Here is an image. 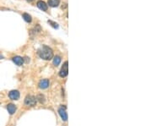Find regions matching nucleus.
Listing matches in <instances>:
<instances>
[{"instance_id": "nucleus-4", "label": "nucleus", "mask_w": 152, "mask_h": 126, "mask_svg": "<svg viewBox=\"0 0 152 126\" xmlns=\"http://www.w3.org/2000/svg\"><path fill=\"white\" fill-rule=\"evenodd\" d=\"M58 113L64 121H67L68 115H67V113H66V107H64V106L61 107V108L58 109Z\"/></svg>"}, {"instance_id": "nucleus-14", "label": "nucleus", "mask_w": 152, "mask_h": 126, "mask_svg": "<svg viewBox=\"0 0 152 126\" xmlns=\"http://www.w3.org/2000/svg\"><path fill=\"white\" fill-rule=\"evenodd\" d=\"M47 22H48V24H50L52 27H54V28H58V23H56V22H53L52 21V20H48Z\"/></svg>"}, {"instance_id": "nucleus-11", "label": "nucleus", "mask_w": 152, "mask_h": 126, "mask_svg": "<svg viewBox=\"0 0 152 126\" xmlns=\"http://www.w3.org/2000/svg\"><path fill=\"white\" fill-rule=\"evenodd\" d=\"M22 17H23L24 20H25L26 22H28V23H30V22H31V20H32L31 16H30V15H29V14L24 13V14H23V15H22Z\"/></svg>"}, {"instance_id": "nucleus-7", "label": "nucleus", "mask_w": 152, "mask_h": 126, "mask_svg": "<svg viewBox=\"0 0 152 126\" xmlns=\"http://www.w3.org/2000/svg\"><path fill=\"white\" fill-rule=\"evenodd\" d=\"M36 5H37V7H38V8H40L41 10H42V11H47V4L44 1L39 0V1L37 2Z\"/></svg>"}, {"instance_id": "nucleus-13", "label": "nucleus", "mask_w": 152, "mask_h": 126, "mask_svg": "<svg viewBox=\"0 0 152 126\" xmlns=\"http://www.w3.org/2000/svg\"><path fill=\"white\" fill-rule=\"evenodd\" d=\"M60 62H61V58H60V57H59V56L54 57V58H53V64L55 65V66H58V65H59Z\"/></svg>"}, {"instance_id": "nucleus-3", "label": "nucleus", "mask_w": 152, "mask_h": 126, "mask_svg": "<svg viewBox=\"0 0 152 126\" xmlns=\"http://www.w3.org/2000/svg\"><path fill=\"white\" fill-rule=\"evenodd\" d=\"M68 73H69V66H68V61H66L65 63H64V65H63L60 72H59V76L64 78V77L67 76Z\"/></svg>"}, {"instance_id": "nucleus-10", "label": "nucleus", "mask_w": 152, "mask_h": 126, "mask_svg": "<svg viewBox=\"0 0 152 126\" xmlns=\"http://www.w3.org/2000/svg\"><path fill=\"white\" fill-rule=\"evenodd\" d=\"M47 3L50 7H57L60 3V0H48Z\"/></svg>"}, {"instance_id": "nucleus-12", "label": "nucleus", "mask_w": 152, "mask_h": 126, "mask_svg": "<svg viewBox=\"0 0 152 126\" xmlns=\"http://www.w3.org/2000/svg\"><path fill=\"white\" fill-rule=\"evenodd\" d=\"M36 100H38V102L40 103H44L46 101L45 96H44V95H42V94H39L38 96H36Z\"/></svg>"}, {"instance_id": "nucleus-6", "label": "nucleus", "mask_w": 152, "mask_h": 126, "mask_svg": "<svg viewBox=\"0 0 152 126\" xmlns=\"http://www.w3.org/2000/svg\"><path fill=\"white\" fill-rule=\"evenodd\" d=\"M49 84H50L49 80H47V79H45V80H40L38 86H39V87H40L41 89H47V88L49 86Z\"/></svg>"}, {"instance_id": "nucleus-16", "label": "nucleus", "mask_w": 152, "mask_h": 126, "mask_svg": "<svg viewBox=\"0 0 152 126\" xmlns=\"http://www.w3.org/2000/svg\"><path fill=\"white\" fill-rule=\"evenodd\" d=\"M1 58H3V56H0V59H1Z\"/></svg>"}, {"instance_id": "nucleus-8", "label": "nucleus", "mask_w": 152, "mask_h": 126, "mask_svg": "<svg viewBox=\"0 0 152 126\" xmlns=\"http://www.w3.org/2000/svg\"><path fill=\"white\" fill-rule=\"evenodd\" d=\"M13 61L15 63V64H17L18 66H21L24 63V58H22L20 56H15L13 58Z\"/></svg>"}, {"instance_id": "nucleus-5", "label": "nucleus", "mask_w": 152, "mask_h": 126, "mask_svg": "<svg viewBox=\"0 0 152 126\" xmlns=\"http://www.w3.org/2000/svg\"><path fill=\"white\" fill-rule=\"evenodd\" d=\"M8 96H9V98L12 100H18L19 98H20V92H19L18 91L14 90V91H9Z\"/></svg>"}, {"instance_id": "nucleus-15", "label": "nucleus", "mask_w": 152, "mask_h": 126, "mask_svg": "<svg viewBox=\"0 0 152 126\" xmlns=\"http://www.w3.org/2000/svg\"><path fill=\"white\" fill-rule=\"evenodd\" d=\"M28 2H32V1H34V0H27Z\"/></svg>"}, {"instance_id": "nucleus-9", "label": "nucleus", "mask_w": 152, "mask_h": 126, "mask_svg": "<svg viewBox=\"0 0 152 126\" xmlns=\"http://www.w3.org/2000/svg\"><path fill=\"white\" fill-rule=\"evenodd\" d=\"M7 110L9 113V114H14L16 111V107H15V105L10 103V104L7 105Z\"/></svg>"}, {"instance_id": "nucleus-1", "label": "nucleus", "mask_w": 152, "mask_h": 126, "mask_svg": "<svg viewBox=\"0 0 152 126\" xmlns=\"http://www.w3.org/2000/svg\"><path fill=\"white\" fill-rule=\"evenodd\" d=\"M38 54L40 58L45 60H50L53 58V51L52 50V48L46 46V45L42 46L38 50Z\"/></svg>"}, {"instance_id": "nucleus-2", "label": "nucleus", "mask_w": 152, "mask_h": 126, "mask_svg": "<svg viewBox=\"0 0 152 126\" xmlns=\"http://www.w3.org/2000/svg\"><path fill=\"white\" fill-rule=\"evenodd\" d=\"M25 103L27 106L33 107L36 104V98L33 96H27L25 99Z\"/></svg>"}]
</instances>
